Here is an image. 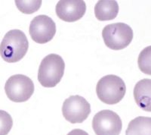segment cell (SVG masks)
Listing matches in <instances>:
<instances>
[{"label": "cell", "mask_w": 151, "mask_h": 135, "mask_svg": "<svg viewBox=\"0 0 151 135\" xmlns=\"http://www.w3.org/2000/svg\"><path fill=\"white\" fill-rule=\"evenodd\" d=\"M28 48L25 33L20 30H12L5 35L0 44V56L7 62H17L25 56Z\"/></svg>", "instance_id": "6da1fadb"}, {"label": "cell", "mask_w": 151, "mask_h": 135, "mask_svg": "<svg viewBox=\"0 0 151 135\" xmlns=\"http://www.w3.org/2000/svg\"><path fill=\"white\" fill-rule=\"evenodd\" d=\"M65 63L62 57L57 54H49L40 63L38 80L44 87H55L63 78Z\"/></svg>", "instance_id": "7a4b0ae2"}, {"label": "cell", "mask_w": 151, "mask_h": 135, "mask_svg": "<svg viewBox=\"0 0 151 135\" xmlns=\"http://www.w3.org/2000/svg\"><path fill=\"white\" fill-rule=\"evenodd\" d=\"M126 87L123 80L116 75H106L99 80L96 93L101 101L108 105L120 102L125 97Z\"/></svg>", "instance_id": "3957f363"}, {"label": "cell", "mask_w": 151, "mask_h": 135, "mask_svg": "<svg viewBox=\"0 0 151 135\" xmlns=\"http://www.w3.org/2000/svg\"><path fill=\"white\" fill-rule=\"evenodd\" d=\"M104 44L113 50H120L127 47L133 39V30L125 23L110 24L102 30Z\"/></svg>", "instance_id": "277c9868"}, {"label": "cell", "mask_w": 151, "mask_h": 135, "mask_svg": "<svg viewBox=\"0 0 151 135\" xmlns=\"http://www.w3.org/2000/svg\"><path fill=\"white\" fill-rule=\"evenodd\" d=\"M5 91L12 102H26L34 93V84L32 80L25 75H13L5 83Z\"/></svg>", "instance_id": "5b68a950"}, {"label": "cell", "mask_w": 151, "mask_h": 135, "mask_svg": "<svg viewBox=\"0 0 151 135\" xmlns=\"http://www.w3.org/2000/svg\"><path fill=\"white\" fill-rule=\"evenodd\" d=\"M62 113L64 118L71 124L83 123L91 113V106L84 97L71 96L64 101Z\"/></svg>", "instance_id": "8992f818"}, {"label": "cell", "mask_w": 151, "mask_h": 135, "mask_svg": "<svg viewBox=\"0 0 151 135\" xmlns=\"http://www.w3.org/2000/svg\"><path fill=\"white\" fill-rule=\"evenodd\" d=\"M92 128L96 135H119L122 128V120L111 110H102L94 116Z\"/></svg>", "instance_id": "52a82bcc"}, {"label": "cell", "mask_w": 151, "mask_h": 135, "mask_svg": "<svg viewBox=\"0 0 151 135\" xmlns=\"http://www.w3.org/2000/svg\"><path fill=\"white\" fill-rule=\"evenodd\" d=\"M29 32L33 41L44 44L53 39L56 33V25L48 16L38 15L31 21Z\"/></svg>", "instance_id": "ba28073f"}, {"label": "cell", "mask_w": 151, "mask_h": 135, "mask_svg": "<svg viewBox=\"0 0 151 135\" xmlns=\"http://www.w3.org/2000/svg\"><path fill=\"white\" fill-rule=\"evenodd\" d=\"M56 14L66 22H75L83 17L86 11V2L83 0H62L56 5Z\"/></svg>", "instance_id": "9c48e42d"}, {"label": "cell", "mask_w": 151, "mask_h": 135, "mask_svg": "<svg viewBox=\"0 0 151 135\" xmlns=\"http://www.w3.org/2000/svg\"><path fill=\"white\" fill-rule=\"evenodd\" d=\"M134 98L141 109L151 112V79H142L134 88Z\"/></svg>", "instance_id": "30bf717a"}, {"label": "cell", "mask_w": 151, "mask_h": 135, "mask_svg": "<svg viewBox=\"0 0 151 135\" xmlns=\"http://www.w3.org/2000/svg\"><path fill=\"white\" fill-rule=\"evenodd\" d=\"M119 12V5L116 1L101 0L94 6V15L98 20L110 21L116 18Z\"/></svg>", "instance_id": "8fae6325"}, {"label": "cell", "mask_w": 151, "mask_h": 135, "mask_svg": "<svg viewBox=\"0 0 151 135\" xmlns=\"http://www.w3.org/2000/svg\"><path fill=\"white\" fill-rule=\"evenodd\" d=\"M125 135H151V118L139 116L132 120Z\"/></svg>", "instance_id": "7c38bea8"}, {"label": "cell", "mask_w": 151, "mask_h": 135, "mask_svg": "<svg viewBox=\"0 0 151 135\" xmlns=\"http://www.w3.org/2000/svg\"><path fill=\"white\" fill-rule=\"evenodd\" d=\"M137 64L141 72L151 75V46L141 51L137 59Z\"/></svg>", "instance_id": "4fadbf2b"}, {"label": "cell", "mask_w": 151, "mask_h": 135, "mask_svg": "<svg viewBox=\"0 0 151 135\" xmlns=\"http://www.w3.org/2000/svg\"><path fill=\"white\" fill-rule=\"evenodd\" d=\"M16 6L19 11L24 14H32L37 12L42 5V1H15Z\"/></svg>", "instance_id": "5bb4252c"}, {"label": "cell", "mask_w": 151, "mask_h": 135, "mask_svg": "<svg viewBox=\"0 0 151 135\" xmlns=\"http://www.w3.org/2000/svg\"><path fill=\"white\" fill-rule=\"evenodd\" d=\"M13 126L12 116L7 112L0 110V135H7Z\"/></svg>", "instance_id": "9a60e30c"}, {"label": "cell", "mask_w": 151, "mask_h": 135, "mask_svg": "<svg viewBox=\"0 0 151 135\" xmlns=\"http://www.w3.org/2000/svg\"><path fill=\"white\" fill-rule=\"evenodd\" d=\"M67 135H88V134L81 129H74L70 132H69Z\"/></svg>", "instance_id": "2e32d148"}]
</instances>
